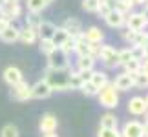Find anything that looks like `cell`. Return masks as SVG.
<instances>
[{"mask_svg": "<svg viewBox=\"0 0 148 137\" xmlns=\"http://www.w3.org/2000/svg\"><path fill=\"white\" fill-rule=\"evenodd\" d=\"M44 81L53 88V91L55 90L57 91H68V90H70V86H68V75H66V71H55V70H49V68H48Z\"/></svg>", "mask_w": 148, "mask_h": 137, "instance_id": "6da1fadb", "label": "cell"}, {"mask_svg": "<svg viewBox=\"0 0 148 137\" xmlns=\"http://www.w3.org/2000/svg\"><path fill=\"white\" fill-rule=\"evenodd\" d=\"M99 104L108 108V110H112V108H117L119 104V95H117V90L113 88L112 82H108L104 88L99 90Z\"/></svg>", "mask_w": 148, "mask_h": 137, "instance_id": "7a4b0ae2", "label": "cell"}, {"mask_svg": "<svg viewBox=\"0 0 148 137\" xmlns=\"http://www.w3.org/2000/svg\"><path fill=\"white\" fill-rule=\"evenodd\" d=\"M48 68L55 71H66L70 68V59H68V55L62 49L57 48L48 55Z\"/></svg>", "mask_w": 148, "mask_h": 137, "instance_id": "3957f363", "label": "cell"}, {"mask_svg": "<svg viewBox=\"0 0 148 137\" xmlns=\"http://www.w3.org/2000/svg\"><path fill=\"white\" fill-rule=\"evenodd\" d=\"M97 57L104 62L106 68H117L119 66V51L110 44H102Z\"/></svg>", "mask_w": 148, "mask_h": 137, "instance_id": "277c9868", "label": "cell"}, {"mask_svg": "<svg viewBox=\"0 0 148 137\" xmlns=\"http://www.w3.org/2000/svg\"><path fill=\"white\" fill-rule=\"evenodd\" d=\"M126 29H132V31H143L145 27L148 26V20L145 18V15L141 11H132L130 15H126Z\"/></svg>", "mask_w": 148, "mask_h": 137, "instance_id": "5b68a950", "label": "cell"}, {"mask_svg": "<svg viewBox=\"0 0 148 137\" xmlns=\"http://www.w3.org/2000/svg\"><path fill=\"white\" fill-rule=\"evenodd\" d=\"M57 126H59V121L53 113H44L40 117V123H38V128L44 135H49V134H55Z\"/></svg>", "mask_w": 148, "mask_h": 137, "instance_id": "8992f818", "label": "cell"}, {"mask_svg": "<svg viewBox=\"0 0 148 137\" xmlns=\"http://www.w3.org/2000/svg\"><path fill=\"white\" fill-rule=\"evenodd\" d=\"M51 93H53V88H51L44 79L31 86V99H48Z\"/></svg>", "mask_w": 148, "mask_h": 137, "instance_id": "52a82bcc", "label": "cell"}, {"mask_svg": "<svg viewBox=\"0 0 148 137\" xmlns=\"http://www.w3.org/2000/svg\"><path fill=\"white\" fill-rule=\"evenodd\" d=\"M11 97L16 101H27L31 99V86L27 82H18L16 86H11Z\"/></svg>", "mask_w": 148, "mask_h": 137, "instance_id": "ba28073f", "label": "cell"}, {"mask_svg": "<svg viewBox=\"0 0 148 137\" xmlns=\"http://www.w3.org/2000/svg\"><path fill=\"white\" fill-rule=\"evenodd\" d=\"M146 110H148V106L145 102V97L135 95L128 101V112L132 113V115H145Z\"/></svg>", "mask_w": 148, "mask_h": 137, "instance_id": "9c48e42d", "label": "cell"}, {"mask_svg": "<svg viewBox=\"0 0 148 137\" xmlns=\"http://www.w3.org/2000/svg\"><path fill=\"white\" fill-rule=\"evenodd\" d=\"M121 137H145L143 124L137 121H128L121 130Z\"/></svg>", "mask_w": 148, "mask_h": 137, "instance_id": "30bf717a", "label": "cell"}, {"mask_svg": "<svg viewBox=\"0 0 148 137\" xmlns=\"http://www.w3.org/2000/svg\"><path fill=\"white\" fill-rule=\"evenodd\" d=\"M4 81L8 82L9 86H16L18 82L24 81V77H22V71L16 66H8L4 70Z\"/></svg>", "mask_w": 148, "mask_h": 137, "instance_id": "8fae6325", "label": "cell"}, {"mask_svg": "<svg viewBox=\"0 0 148 137\" xmlns=\"http://www.w3.org/2000/svg\"><path fill=\"white\" fill-rule=\"evenodd\" d=\"M55 31H57V26L53 22L42 20V24L38 26V29H37V35L40 37V40H51L53 35H55Z\"/></svg>", "mask_w": 148, "mask_h": 137, "instance_id": "7c38bea8", "label": "cell"}, {"mask_svg": "<svg viewBox=\"0 0 148 137\" xmlns=\"http://www.w3.org/2000/svg\"><path fill=\"white\" fill-rule=\"evenodd\" d=\"M62 29H64L71 38H77L82 33V24H81V20H79V18H66Z\"/></svg>", "mask_w": 148, "mask_h": 137, "instance_id": "4fadbf2b", "label": "cell"}, {"mask_svg": "<svg viewBox=\"0 0 148 137\" xmlns=\"http://www.w3.org/2000/svg\"><path fill=\"white\" fill-rule=\"evenodd\" d=\"M113 88L117 91H128L130 88H134V81H132V75H128V73H121V75L115 77V81L112 82Z\"/></svg>", "mask_w": 148, "mask_h": 137, "instance_id": "5bb4252c", "label": "cell"}, {"mask_svg": "<svg viewBox=\"0 0 148 137\" xmlns=\"http://www.w3.org/2000/svg\"><path fill=\"white\" fill-rule=\"evenodd\" d=\"M20 15H22L20 4H5L4 8H2V16H4L5 20H9L11 24H13V20L20 18Z\"/></svg>", "mask_w": 148, "mask_h": 137, "instance_id": "9a60e30c", "label": "cell"}, {"mask_svg": "<svg viewBox=\"0 0 148 137\" xmlns=\"http://www.w3.org/2000/svg\"><path fill=\"white\" fill-rule=\"evenodd\" d=\"M82 35H84V40L90 42V44H101L104 40V33L97 26H90L86 31H82Z\"/></svg>", "mask_w": 148, "mask_h": 137, "instance_id": "2e32d148", "label": "cell"}, {"mask_svg": "<svg viewBox=\"0 0 148 137\" xmlns=\"http://www.w3.org/2000/svg\"><path fill=\"white\" fill-rule=\"evenodd\" d=\"M104 20L110 27H123L124 22H126V15H123L121 11H117V9H112L110 15H108Z\"/></svg>", "mask_w": 148, "mask_h": 137, "instance_id": "e0dca14e", "label": "cell"}, {"mask_svg": "<svg viewBox=\"0 0 148 137\" xmlns=\"http://www.w3.org/2000/svg\"><path fill=\"white\" fill-rule=\"evenodd\" d=\"M117 117H115V113H112V112H108L104 113V115L101 117V121H99V128L102 130H117Z\"/></svg>", "mask_w": 148, "mask_h": 137, "instance_id": "ac0fdd59", "label": "cell"}, {"mask_svg": "<svg viewBox=\"0 0 148 137\" xmlns=\"http://www.w3.org/2000/svg\"><path fill=\"white\" fill-rule=\"evenodd\" d=\"M75 40V53H77V57H84V55H90V42H86L84 40V35L81 33L77 38H73Z\"/></svg>", "mask_w": 148, "mask_h": 137, "instance_id": "d6986e66", "label": "cell"}, {"mask_svg": "<svg viewBox=\"0 0 148 137\" xmlns=\"http://www.w3.org/2000/svg\"><path fill=\"white\" fill-rule=\"evenodd\" d=\"M18 35H20V29L11 24V26H8L2 33H0V38H2L4 42H16L18 40Z\"/></svg>", "mask_w": 148, "mask_h": 137, "instance_id": "ffe728a7", "label": "cell"}, {"mask_svg": "<svg viewBox=\"0 0 148 137\" xmlns=\"http://www.w3.org/2000/svg\"><path fill=\"white\" fill-rule=\"evenodd\" d=\"M37 31L31 29V27H24V29H20V35H18V40H22L24 44H35L37 42Z\"/></svg>", "mask_w": 148, "mask_h": 137, "instance_id": "44dd1931", "label": "cell"}, {"mask_svg": "<svg viewBox=\"0 0 148 137\" xmlns=\"http://www.w3.org/2000/svg\"><path fill=\"white\" fill-rule=\"evenodd\" d=\"M95 66V59L92 55H84L77 59V71H86V70H93Z\"/></svg>", "mask_w": 148, "mask_h": 137, "instance_id": "7402d4cb", "label": "cell"}, {"mask_svg": "<svg viewBox=\"0 0 148 137\" xmlns=\"http://www.w3.org/2000/svg\"><path fill=\"white\" fill-rule=\"evenodd\" d=\"M90 82L101 90V88H104L106 84H108V75H106L104 71H95L93 70V75H92V81H90Z\"/></svg>", "mask_w": 148, "mask_h": 137, "instance_id": "603a6c76", "label": "cell"}, {"mask_svg": "<svg viewBox=\"0 0 148 137\" xmlns=\"http://www.w3.org/2000/svg\"><path fill=\"white\" fill-rule=\"evenodd\" d=\"M42 24V16L38 13H27L26 16V27H31V29H38V26Z\"/></svg>", "mask_w": 148, "mask_h": 137, "instance_id": "cb8c5ba5", "label": "cell"}, {"mask_svg": "<svg viewBox=\"0 0 148 137\" xmlns=\"http://www.w3.org/2000/svg\"><path fill=\"white\" fill-rule=\"evenodd\" d=\"M132 81H134V88H148V75H145L141 71L132 73Z\"/></svg>", "mask_w": 148, "mask_h": 137, "instance_id": "d4e9b609", "label": "cell"}, {"mask_svg": "<svg viewBox=\"0 0 148 137\" xmlns=\"http://www.w3.org/2000/svg\"><path fill=\"white\" fill-rule=\"evenodd\" d=\"M113 9L121 11L123 15H130L134 9V4H132V0H115V8Z\"/></svg>", "mask_w": 148, "mask_h": 137, "instance_id": "484cf974", "label": "cell"}, {"mask_svg": "<svg viewBox=\"0 0 148 137\" xmlns=\"http://www.w3.org/2000/svg\"><path fill=\"white\" fill-rule=\"evenodd\" d=\"M68 38H70V35H68V33L62 29V27H57V31H55V35H53V38H51V40H53L55 48H60V46L68 40Z\"/></svg>", "mask_w": 148, "mask_h": 137, "instance_id": "4316f807", "label": "cell"}, {"mask_svg": "<svg viewBox=\"0 0 148 137\" xmlns=\"http://www.w3.org/2000/svg\"><path fill=\"white\" fill-rule=\"evenodd\" d=\"M46 2H44V0H27V11H29V13H38L40 15V11L46 8Z\"/></svg>", "mask_w": 148, "mask_h": 137, "instance_id": "83f0119b", "label": "cell"}, {"mask_svg": "<svg viewBox=\"0 0 148 137\" xmlns=\"http://www.w3.org/2000/svg\"><path fill=\"white\" fill-rule=\"evenodd\" d=\"M79 90H81L84 95H88V97H97V95H99V88L93 86L92 82H82Z\"/></svg>", "mask_w": 148, "mask_h": 137, "instance_id": "f1b7e54d", "label": "cell"}, {"mask_svg": "<svg viewBox=\"0 0 148 137\" xmlns=\"http://www.w3.org/2000/svg\"><path fill=\"white\" fill-rule=\"evenodd\" d=\"M81 77H79V71H71L70 75H68V86H70V90H79L81 88Z\"/></svg>", "mask_w": 148, "mask_h": 137, "instance_id": "f546056e", "label": "cell"}, {"mask_svg": "<svg viewBox=\"0 0 148 137\" xmlns=\"http://www.w3.org/2000/svg\"><path fill=\"white\" fill-rule=\"evenodd\" d=\"M123 68H124V73H130V75H132V73H137V71H141V60L139 59H132Z\"/></svg>", "mask_w": 148, "mask_h": 137, "instance_id": "4dcf8cb0", "label": "cell"}, {"mask_svg": "<svg viewBox=\"0 0 148 137\" xmlns=\"http://www.w3.org/2000/svg\"><path fill=\"white\" fill-rule=\"evenodd\" d=\"M0 137H20L18 128L15 124H5V126L0 130Z\"/></svg>", "mask_w": 148, "mask_h": 137, "instance_id": "1f68e13d", "label": "cell"}, {"mask_svg": "<svg viewBox=\"0 0 148 137\" xmlns=\"http://www.w3.org/2000/svg\"><path fill=\"white\" fill-rule=\"evenodd\" d=\"M115 8V2H112V0H108V2L104 4H99V9H97V13L102 16V18H106L108 15H110V11Z\"/></svg>", "mask_w": 148, "mask_h": 137, "instance_id": "d6a6232c", "label": "cell"}, {"mask_svg": "<svg viewBox=\"0 0 148 137\" xmlns=\"http://www.w3.org/2000/svg\"><path fill=\"white\" fill-rule=\"evenodd\" d=\"M82 9L88 11V13H97L99 0H82Z\"/></svg>", "mask_w": 148, "mask_h": 137, "instance_id": "836d02e7", "label": "cell"}, {"mask_svg": "<svg viewBox=\"0 0 148 137\" xmlns=\"http://www.w3.org/2000/svg\"><path fill=\"white\" fill-rule=\"evenodd\" d=\"M132 59H134V55H132V51H130V48L119 51V66H124L126 62H130Z\"/></svg>", "mask_w": 148, "mask_h": 137, "instance_id": "e575fe53", "label": "cell"}, {"mask_svg": "<svg viewBox=\"0 0 148 137\" xmlns=\"http://www.w3.org/2000/svg\"><path fill=\"white\" fill-rule=\"evenodd\" d=\"M38 49H40L44 55H49L51 51H53V49H57V48H55L53 40H40V42H38Z\"/></svg>", "mask_w": 148, "mask_h": 137, "instance_id": "d590c367", "label": "cell"}, {"mask_svg": "<svg viewBox=\"0 0 148 137\" xmlns=\"http://www.w3.org/2000/svg\"><path fill=\"white\" fill-rule=\"evenodd\" d=\"M137 33L139 31H132V29H126V31H123V38L126 40L128 44H135V40H137Z\"/></svg>", "mask_w": 148, "mask_h": 137, "instance_id": "8d00e7d4", "label": "cell"}, {"mask_svg": "<svg viewBox=\"0 0 148 137\" xmlns=\"http://www.w3.org/2000/svg\"><path fill=\"white\" fill-rule=\"evenodd\" d=\"M59 49H62V51H64V53H66V55H70V53H71V51H73V49H75V40H73V38L70 37V38H68V40H66L64 44H62V46H60V48H59Z\"/></svg>", "mask_w": 148, "mask_h": 137, "instance_id": "74e56055", "label": "cell"}, {"mask_svg": "<svg viewBox=\"0 0 148 137\" xmlns=\"http://www.w3.org/2000/svg\"><path fill=\"white\" fill-rule=\"evenodd\" d=\"M97 137H121V132H119V130H102V128H99Z\"/></svg>", "mask_w": 148, "mask_h": 137, "instance_id": "f35d334b", "label": "cell"}, {"mask_svg": "<svg viewBox=\"0 0 148 137\" xmlns=\"http://www.w3.org/2000/svg\"><path fill=\"white\" fill-rule=\"evenodd\" d=\"M92 75H93V70L79 71V77H81V81H82V82H90V81H92Z\"/></svg>", "mask_w": 148, "mask_h": 137, "instance_id": "ab89813d", "label": "cell"}, {"mask_svg": "<svg viewBox=\"0 0 148 137\" xmlns=\"http://www.w3.org/2000/svg\"><path fill=\"white\" fill-rule=\"evenodd\" d=\"M141 73L148 75V59H143V60H141Z\"/></svg>", "mask_w": 148, "mask_h": 137, "instance_id": "60d3db41", "label": "cell"}, {"mask_svg": "<svg viewBox=\"0 0 148 137\" xmlns=\"http://www.w3.org/2000/svg\"><path fill=\"white\" fill-rule=\"evenodd\" d=\"M8 26H11V22H9V20H5V18H2V20H0V33H2V31H4Z\"/></svg>", "mask_w": 148, "mask_h": 137, "instance_id": "b9f144b4", "label": "cell"}, {"mask_svg": "<svg viewBox=\"0 0 148 137\" xmlns=\"http://www.w3.org/2000/svg\"><path fill=\"white\" fill-rule=\"evenodd\" d=\"M143 134H145V137H148V123L143 124Z\"/></svg>", "mask_w": 148, "mask_h": 137, "instance_id": "7bdbcfd3", "label": "cell"}, {"mask_svg": "<svg viewBox=\"0 0 148 137\" xmlns=\"http://www.w3.org/2000/svg\"><path fill=\"white\" fill-rule=\"evenodd\" d=\"M143 53H145V59H148V44L143 48Z\"/></svg>", "mask_w": 148, "mask_h": 137, "instance_id": "ee69618b", "label": "cell"}, {"mask_svg": "<svg viewBox=\"0 0 148 137\" xmlns=\"http://www.w3.org/2000/svg\"><path fill=\"white\" fill-rule=\"evenodd\" d=\"M20 0H5V4H18Z\"/></svg>", "mask_w": 148, "mask_h": 137, "instance_id": "f6af8a7d", "label": "cell"}, {"mask_svg": "<svg viewBox=\"0 0 148 137\" xmlns=\"http://www.w3.org/2000/svg\"><path fill=\"white\" fill-rule=\"evenodd\" d=\"M4 5H5V0H0V9H2Z\"/></svg>", "mask_w": 148, "mask_h": 137, "instance_id": "bcb514c9", "label": "cell"}, {"mask_svg": "<svg viewBox=\"0 0 148 137\" xmlns=\"http://www.w3.org/2000/svg\"><path fill=\"white\" fill-rule=\"evenodd\" d=\"M145 119H146L145 123H148V110H146V113H145Z\"/></svg>", "mask_w": 148, "mask_h": 137, "instance_id": "7dc6e473", "label": "cell"}, {"mask_svg": "<svg viewBox=\"0 0 148 137\" xmlns=\"http://www.w3.org/2000/svg\"><path fill=\"white\" fill-rule=\"evenodd\" d=\"M44 137H57V134H49V135H44Z\"/></svg>", "mask_w": 148, "mask_h": 137, "instance_id": "c3c4849f", "label": "cell"}, {"mask_svg": "<svg viewBox=\"0 0 148 137\" xmlns=\"http://www.w3.org/2000/svg\"><path fill=\"white\" fill-rule=\"evenodd\" d=\"M145 102H146V106H148V95H146V97H145Z\"/></svg>", "mask_w": 148, "mask_h": 137, "instance_id": "681fc988", "label": "cell"}, {"mask_svg": "<svg viewBox=\"0 0 148 137\" xmlns=\"http://www.w3.org/2000/svg\"><path fill=\"white\" fill-rule=\"evenodd\" d=\"M4 18V16H2V9H0V20H2Z\"/></svg>", "mask_w": 148, "mask_h": 137, "instance_id": "f907efd6", "label": "cell"}, {"mask_svg": "<svg viewBox=\"0 0 148 137\" xmlns=\"http://www.w3.org/2000/svg\"><path fill=\"white\" fill-rule=\"evenodd\" d=\"M44 2H46V4H49V2H53V0H44Z\"/></svg>", "mask_w": 148, "mask_h": 137, "instance_id": "816d5d0a", "label": "cell"}, {"mask_svg": "<svg viewBox=\"0 0 148 137\" xmlns=\"http://www.w3.org/2000/svg\"><path fill=\"white\" fill-rule=\"evenodd\" d=\"M146 2H148V0H143V5H145V4H146Z\"/></svg>", "mask_w": 148, "mask_h": 137, "instance_id": "f5cc1de1", "label": "cell"}, {"mask_svg": "<svg viewBox=\"0 0 148 137\" xmlns=\"http://www.w3.org/2000/svg\"><path fill=\"white\" fill-rule=\"evenodd\" d=\"M145 8H148V2H146V4H145Z\"/></svg>", "mask_w": 148, "mask_h": 137, "instance_id": "db71d44e", "label": "cell"}, {"mask_svg": "<svg viewBox=\"0 0 148 137\" xmlns=\"http://www.w3.org/2000/svg\"><path fill=\"white\" fill-rule=\"evenodd\" d=\"M112 2H115V0H112Z\"/></svg>", "mask_w": 148, "mask_h": 137, "instance_id": "11a10c76", "label": "cell"}]
</instances>
